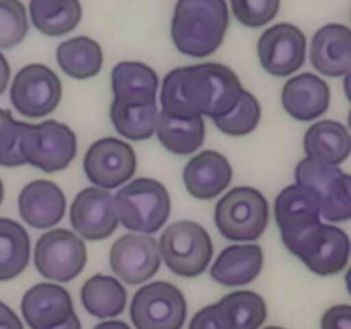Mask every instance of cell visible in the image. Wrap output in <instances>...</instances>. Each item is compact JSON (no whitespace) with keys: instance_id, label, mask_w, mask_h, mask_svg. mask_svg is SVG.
Listing matches in <instances>:
<instances>
[{"instance_id":"1","label":"cell","mask_w":351,"mask_h":329,"mask_svg":"<svg viewBox=\"0 0 351 329\" xmlns=\"http://www.w3.org/2000/svg\"><path fill=\"white\" fill-rule=\"evenodd\" d=\"M243 88L228 65L204 64L178 67L161 82V112L175 117L216 119L235 106Z\"/></svg>"},{"instance_id":"2","label":"cell","mask_w":351,"mask_h":329,"mask_svg":"<svg viewBox=\"0 0 351 329\" xmlns=\"http://www.w3.org/2000/svg\"><path fill=\"white\" fill-rule=\"evenodd\" d=\"M228 27L226 0H177L170 34L180 53L204 58L221 47Z\"/></svg>"},{"instance_id":"3","label":"cell","mask_w":351,"mask_h":329,"mask_svg":"<svg viewBox=\"0 0 351 329\" xmlns=\"http://www.w3.org/2000/svg\"><path fill=\"white\" fill-rule=\"evenodd\" d=\"M119 223L129 232L153 235L170 218V192L154 178H136L113 195Z\"/></svg>"},{"instance_id":"4","label":"cell","mask_w":351,"mask_h":329,"mask_svg":"<svg viewBox=\"0 0 351 329\" xmlns=\"http://www.w3.org/2000/svg\"><path fill=\"white\" fill-rule=\"evenodd\" d=\"M215 223L228 240L250 242L259 239L269 225L267 199L254 187L232 188L216 204Z\"/></svg>"},{"instance_id":"5","label":"cell","mask_w":351,"mask_h":329,"mask_svg":"<svg viewBox=\"0 0 351 329\" xmlns=\"http://www.w3.org/2000/svg\"><path fill=\"white\" fill-rule=\"evenodd\" d=\"M161 260L180 278H195L208 269L213 260V240L204 226L195 221H175L161 233Z\"/></svg>"},{"instance_id":"6","label":"cell","mask_w":351,"mask_h":329,"mask_svg":"<svg viewBox=\"0 0 351 329\" xmlns=\"http://www.w3.org/2000/svg\"><path fill=\"white\" fill-rule=\"evenodd\" d=\"M21 153L26 164L47 173L65 170L77 154V137L74 130L57 120L31 125L24 123L21 136Z\"/></svg>"},{"instance_id":"7","label":"cell","mask_w":351,"mask_h":329,"mask_svg":"<svg viewBox=\"0 0 351 329\" xmlns=\"http://www.w3.org/2000/svg\"><path fill=\"white\" fill-rule=\"evenodd\" d=\"M295 180L314 192L321 218L328 221L351 218V177L341 168L304 158L295 168Z\"/></svg>"},{"instance_id":"8","label":"cell","mask_w":351,"mask_h":329,"mask_svg":"<svg viewBox=\"0 0 351 329\" xmlns=\"http://www.w3.org/2000/svg\"><path fill=\"white\" fill-rule=\"evenodd\" d=\"M187 310L184 293L168 281L144 284L130 302V319L136 329H182Z\"/></svg>"},{"instance_id":"9","label":"cell","mask_w":351,"mask_h":329,"mask_svg":"<svg viewBox=\"0 0 351 329\" xmlns=\"http://www.w3.org/2000/svg\"><path fill=\"white\" fill-rule=\"evenodd\" d=\"M88 249L71 230L55 228L43 233L34 245V267L47 280L67 283L82 273Z\"/></svg>"},{"instance_id":"10","label":"cell","mask_w":351,"mask_h":329,"mask_svg":"<svg viewBox=\"0 0 351 329\" xmlns=\"http://www.w3.org/2000/svg\"><path fill=\"white\" fill-rule=\"evenodd\" d=\"M317 276H335L350 260V236L345 230L319 223L288 247Z\"/></svg>"},{"instance_id":"11","label":"cell","mask_w":351,"mask_h":329,"mask_svg":"<svg viewBox=\"0 0 351 329\" xmlns=\"http://www.w3.org/2000/svg\"><path fill=\"white\" fill-rule=\"evenodd\" d=\"M62 99L60 77L43 64L21 69L10 84V101L24 117L41 119L58 106Z\"/></svg>"},{"instance_id":"12","label":"cell","mask_w":351,"mask_h":329,"mask_svg":"<svg viewBox=\"0 0 351 329\" xmlns=\"http://www.w3.org/2000/svg\"><path fill=\"white\" fill-rule=\"evenodd\" d=\"M137 158L132 146L117 137H103L93 143L84 156L86 177L95 187L112 191L134 177Z\"/></svg>"},{"instance_id":"13","label":"cell","mask_w":351,"mask_h":329,"mask_svg":"<svg viewBox=\"0 0 351 329\" xmlns=\"http://www.w3.org/2000/svg\"><path fill=\"white\" fill-rule=\"evenodd\" d=\"M257 55L267 74L287 77L304 65L307 38L295 24H274L261 34L257 41Z\"/></svg>"},{"instance_id":"14","label":"cell","mask_w":351,"mask_h":329,"mask_svg":"<svg viewBox=\"0 0 351 329\" xmlns=\"http://www.w3.org/2000/svg\"><path fill=\"white\" fill-rule=\"evenodd\" d=\"M160 266V249L153 235L125 233L110 249V267L127 284L146 283Z\"/></svg>"},{"instance_id":"15","label":"cell","mask_w":351,"mask_h":329,"mask_svg":"<svg viewBox=\"0 0 351 329\" xmlns=\"http://www.w3.org/2000/svg\"><path fill=\"white\" fill-rule=\"evenodd\" d=\"M274 219L281 232V240L288 249L322 223L317 197L304 185H288L274 201Z\"/></svg>"},{"instance_id":"16","label":"cell","mask_w":351,"mask_h":329,"mask_svg":"<svg viewBox=\"0 0 351 329\" xmlns=\"http://www.w3.org/2000/svg\"><path fill=\"white\" fill-rule=\"evenodd\" d=\"M71 223L75 235L91 242L105 240L119 226L113 195L99 187L82 188L71 206Z\"/></svg>"},{"instance_id":"17","label":"cell","mask_w":351,"mask_h":329,"mask_svg":"<svg viewBox=\"0 0 351 329\" xmlns=\"http://www.w3.org/2000/svg\"><path fill=\"white\" fill-rule=\"evenodd\" d=\"M21 312L31 329H50L74 314V304L60 284L38 283L23 295Z\"/></svg>"},{"instance_id":"18","label":"cell","mask_w":351,"mask_h":329,"mask_svg":"<svg viewBox=\"0 0 351 329\" xmlns=\"http://www.w3.org/2000/svg\"><path fill=\"white\" fill-rule=\"evenodd\" d=\"M331 101L328 82L311 72H302L288 79L281 91L285 112L300 122H311L324 115Z\"/></svg>"},{"instance_id":"19","label":"cell","mask_w":351,"mask_h":329,"mask_svg":"<svg viewBox=\"0 0 351 329\" xmlns=\"http://www.w3.org/2000/svg\"><path fill=\"white\" fill-rule=\"evenodd\" d=\"M311 64L328 77L348 75L351 69V31L345 24H326L311 41Z\"/></svg>"},{"instance_id":"20","label":"cell","mask_w":351,"mask_h":329,"mask_svg":"<svg viewBox=\"0 0 351 329\" xmlns=\"http://www.w3.org/2000/svg\"><path fill=\"white\" fill-rule=\"evenodd\" d=\"M233 170L228 158L218 151H201L184 168V185L189 194L209 201L225 192L232 184Z\"/></svg>"},{"instance_id":"21","label":"cell","mask_w":351,"mask_h":329,"mask_svg":"<svg viewBox=\"0 0 351 329\" xmlns=\"http://www.w3.org/2000/svg\"><path fill=\"white\" fill-rule=\"evenodd\" d=\"M17 206L26 225L38 230H48L64 219L67 201L55 182L34 180L21 191Z\"/></svg>"},{"instance_id":"22","label":"cell","mask_w":351,"mask_h":329,"mask_svg":"<svg viewBox=\"0 0 351 329\" xmlns=\"http://www.w3.org/2000/svg\"><path fill=\"white\" fill-rule=\"evenodd\" d=\"M264 252L256 243H235L216 257L211 266V278L221 287L237 288L250 284L263 271Z\"/></svg>"},{"instance_id":"23","label":"cell","mask_w":351,"mask_h":329,"mask_svg":"<svg viewBox=\"0 0 351 329\" xmlns=\"http://www.w3.org/2000/svg\"><path fill=\"white\" fill-rule=\"evenodd\" d=\"M160 79L154 69L143 62H119L112 71V91L117 101L146 105L158 98Z\"/></svg>"},{"instance_id":"24","label":"cell","mask_w":351,"mask_h":329,"mask_svg":"<svg viewBox=\"0 0 351 329\" xmlns=\"http://www.w3.org/2000/svg\"><path fill=\"white\" fill-rule=\"evenodd\" d=\"M304 149L308 160L339 167L343 161L348 160L351 151L348 129L336 120L312 123L305 132Z\"/></svg>"},{"instance_id":"25","label":"cell","mask_w":351,"mask_h":329,"mask_svg":"<svg viewBox=\"0 0 351 329\" xmlns=\"http://www.w3.org/2000/svg\"><path fill=\"white\" fill-rule=\"evenodd\" d=\"M154 134L161 146L170 153L178 156L192 154L204 144V117H175L160 112Z\"/></svg>"},{"instance_id":"26","label":"cell","mask_w":351,"mask_h":329,"mask_svg":"<svg viewBox=\"0 0 351 329\" xmlns=\"http://www.w3.org/2000/svg\"><path fill=\"white\" fill-rule=\"evenodd\" d=\"M81 302L88 314L98 319H112L125 308L127 290L119 278L95 274L82 284Z\"/></svg>"},{"instance_id":"27","label":"cell","mask_w":351,"mask_h":329,"mask_svg":"<svg viewBox=\"0 0 351 329\" xmlns=\"http://www.w3.org/2000/svg\"><path fill=\"white\" fill-rule=\"evenodd\" d=\"M29 16L40 33L57 38L79 26L82 7L79 0H31Z\"/></svg>"},{"instance_id":"28","label":"cell","mask_w":351,"mask_h":329,"mask_svg":"<svg viewBox=\"0 0 351 329\" xmlns=\"http://www.w3.org/2000/svg\"><path fill=\"white\" fill-rule=\"evenodd\" d=\"M57 62L72 79H91L103 67V50L98 41L88 36H75L57 47Z\"/></svg>"},{"instance_id":"29","label":"cell","mask_w":351,"mask_h":329,"mask_svg":"<svg viewBox=\"0 0 351 329\" xmlns=\"http://www.w3.org/2000/svg\"><path fill=\"white\" fill-rule=\"evenodd\" d=\"M31 256L29 235L14 219L0 218V281L19 276Z\"/></svg>"},{"instance_id":"30","label":"cell","mask_w":351,"mask_h":329,"mask_svg":"<svg viewBox=\"0 0 351 329\" xmlns=\"http://www.w3.org/2000/svg\"><path fill=\"white\" fill-rule=\"evenodd\" d=\"M158 103L127 105L113 99L110 106V120L122 137L129 141H146L154 136L158 120Z\"/></svg>"},{"instance_id":"31","label":"cell","mask_w":351,"mask_h":329,"mask_svg":"<svg viewBox=\"0 0 351 329\" xmlns=\"http://www.w3.org/2000/svg\"><path fill=\"white\" fill-rule=\"evenodd\" d=\"M232 329H261L267 317V305L252 290H237L218 302Z\"/></svg>"},{"instance_id":"32","label":"cell","mask_w":351,"mask_h":329,"mask_svg":"<svg viewBox=\"0 0 351 329\" xmlns=\"http://www.w3.org/2000/svg\"><path fill=\"white\" fill-rule=\"evenodd\" d=\"M261 120V105L252 93L243 89L239 101L228 113L213 119L215 125L230 137H243L257 129Z\"/></svg>"},{"instance_id":"33","label":"cell","mask_w":351,"mask_h":329,"mask_svg":"<svg viewBox=\"0 0 351 329\" xmlns=\"http://www.w3.org/2000/svg\"><path fill=\"white\" fill-rule=\"evenodd\" d=\"M29 23L21 0H0V48H14L26 38Z\"/></svg>"},{"instance_id":"34","label":"cell","mask_w":351,"mask_h":329,"mask_svg":"<svg viewBox=\"0 0 351 329\" xmlns=\"http://www.w3.org/2000/svg\"><path fill=\"white\" fill-rule=\"evenodd\" d=\"M24 122H17L9 110L0 108V167L14 168L26 164L21 153Z\"/></svg>"},{"instance_id":"35","label":"cell","mask_w":351,"mask_h":329,"mask_svg":"<svg viewBox=\"0 0 351 329\" xmlns=\"http://www.w3.org/2000/svg\"><path fill=\"white\" fill-rule=\"evenodd\" d=\"M232 14L245 27H263L278 16L281 0H230Z\"/></svg>"},{"instance_id":"36","label":"cell","mask_w":351,"mask_h":329,"mask_svg":"<svg viewBox=\"0 0 351 329\" xmlns=\"http://www.w3.org/2000/svg\"><path fill=\"white\" fill-rule=\"evenodd\" d=\"M189 329H232L230 322L226 319L225 312L219 307V304L208 305L201 308L197 314L192 317Z\"/></svg>"},{"instance_id":"37","label":"cell","mask_w":351,"mask_h":329,"mask_svg":"<svg viewBox=\"0 0 351 329\" xmlns=\"http://www.w3.org/2000/svg\"><path fill=\"white\" fill-rule=\"evenodd\" d=\"M321 329H351V305H332L321 319Z\"/></svg>"},{"instance_id":"38","label":"cell","mask_w":351,"mask_h":329,"mask_svg":"<svg viewBox=\"0 0 351 329\" xmlns=\"http://www.w3.org/2000/svg\"><path fill=\"white\" fill-rule=\"evenodd\" d=\"M0 329H24L19 315L3 302H0Z\"/></svg>"},{"instance_id":"39","label":"cell","mask_w":351,"mask_h":329,"mask_svg":"<svg viewBox=\"0 0 351 329\" xmlns=\"http://www.w3.org/2000/svg\"><path fill=\"white\" fill-rule=\"evenodd\" d=\"M9 79H10V65L7 62V58L3 57L2 51H0V96L3 95V91L9 86Z\"/></svg>"},{"instance_id":"40","label":"cell","mask_w":351,"mask_h":329,"mask_svg":"<svg viewBox=\"0 0 351 329\" xmlns=\"http://www.w3.org/2000/svg\"><path fill=\"white\" fill-rule=\"evenodd\" d=\"M50 329H82V328H81V321H79L77 314L74 312V314L69 315L62 324L55 326V328H50Z\"/></svg>"},{"instance_id":"41","label":"cell","mask_w":351,"mask_h":329,"mask_svg":"<svg viewBox=\"0 0 351 329\" xmlns=\"http://www.w3.org/2000/svg\"><path fill=\"white\" fill-rule=\"evenodd\" d=\"M93 329H132V328L122 321H105L101 322V324L95 326Z\"/></svg>"},{"instance_id":"42","label":"cell","mask_w":351,"mask_h":329,"mask_svg":"<svg viewBox=\"0 0 351 329\" xmlns=\"http://www.w3.org/2000/svg\"><path fill=\"white\" fill-rule=\"evenodd\" d=\"M2 201H3V184L2 180H0V204H2Z\"/></svg>"},{"instance_id":"43","label":"cell","mask_w":351,"mask_h":329,"mask_svg":"<svg viewBox=\"0 0 351 329\" xmlns=\"http://www.w3.org/2000/svg\"><path fill=\"white\" fill-rule=\"evenodd\" d=\"M264 329H285V328H281V326H267V328Z\"/></svg>"}]
</instances>
